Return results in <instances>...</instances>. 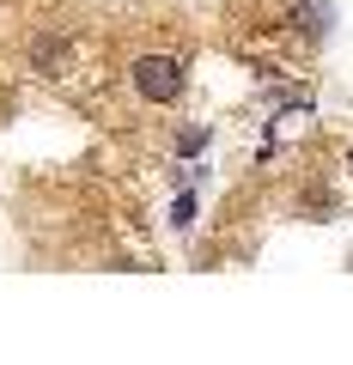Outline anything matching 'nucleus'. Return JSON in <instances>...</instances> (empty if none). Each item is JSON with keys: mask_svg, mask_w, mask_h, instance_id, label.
Segmentation results:
<instances>
[{"mask_svg": "<svg viewBox=\"0 0 353 365\" xmlns=\"http://www.w3.org/2000/svg\"><path fill=\"white\" fill-rule=\"evenodd\" d=\"M128 79H134V91H140L146 104H177L183 86H189V67L177 61V55H140V61L128 67Z\"/></svg>", "mask_w": 353, "mask_h": 365, "instance_id": "1", "label": "nucleus"}, {"mask_svg": "<svg viewBox=\"0 0 353 365\" xmlns=\"http://www.w3.org/2000/svg\"><path fill=\"white\" fill-rule=\"evenodd\" d=\"M347 170H353V153H347Z\"/></svg>", "mask_w": 353, "mask_h": 365, "instance_id": "5", "label": "nucleus"}, {"mask_svg": "<svg viewBox=\"0 0 353 365\" xmlns=\"http://www.w3.org/2000/svg\"><path fill=\"white\" fill-rule=\"evenodd\" d=\"M61 55H67V43H61V37H37V43H31V61L49 67V73L61 67Z\"/></svg>", "mask_w": 353, "mask_h": 365, "instance_id": "3", "label": "nucleus"}, {"mask_svg": "<svg viewBox=\"0 0 353 365\" xmlns=\"http://www.w3.org/2000/svg\"><path fill=\"white\" fill-rule=\"evenodd\" d=\"M195 220V195H177V207H170V225H189Z\"/></svg>", "mask_w": 353, "mask_h": 365, "instance_id": "4", "label": "nucleus"}, {"mask_svg": "<svg viewBox=\"0 0 353 365\" xmlns=\"http://www.w3.org/2000/svg\"><path fill=\"white\" fill-rule=\"evenodd\" d=\"M329 19H335V6H329V0H305V6H299L305 37H323V31H329Z\"/></svg>", "mask_w": 353, "mask_h": 365, "instance_id": "2", "label": "nucleus"}]
</instances>
